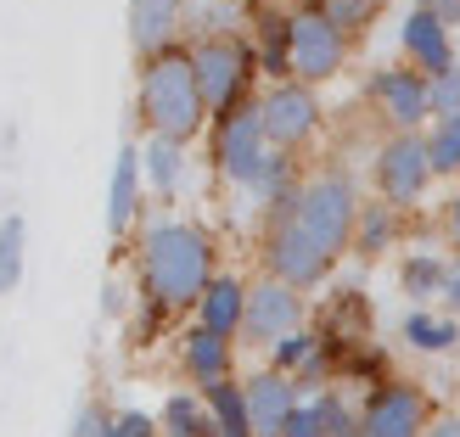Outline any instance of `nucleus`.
Wrapping results in <instances>:
<instances>
[{
  "label": "nucleus",
  "instance_id": "obj_3",
  "mask_svg": "<svg viewBox=\"0 0 460 437\" xmlns=\"http://www.w3.org/2000/svg\"><path fill=\"white\" fill-rule=\"evenodd\" d=\"M359 208H365V197L354 186V174L349 169H320V174H309L304 186H297L292 202H281V208H270V214H287L320 252L342 258V252L354 247Z\"/></svg>",
  "mask_w": 460,
  "mask_h": 437
},
{
  "label": "nucleus",
  "instance_id": "obj_9",
  "mask_svg": "<svg viewBox=\"0 0 460 437\" xmlns=\"http://www.w3.org/2000/svg\"><path fill=\"white\" fill-rule=\"evenodd\" d=\"M365 96H371L376 118L394 129V135H427V124H432V84L410 62L376 67V74L365 79Z\"/></svg>",
  "mask_w": 460,
  "mask_h": 437
},
{
  "label": "nucleus",
  "instance_id": "obj_21",
  "mask_svg": "<svg viewBox=\"0 0 460 437\" xmlns=\"http://www.w3.org/2000/svg\"><path fill=\"white\" fill-rule=\"evenodd\" d=\"M270 371H281V376H292L297 387H304V381H314L320 371H326V336H320V331H292V336H281V342H275V348H270Z\"/></svg>",
  "mask_w": 460,
  "mask_h": 437
},
{
  "label": "nucleus",
  "instance_id": "obj_15",
  "mask_svg": "<svg viewBox=\"0 0 460 437\" xmlns=\"http://www.w3.org/2000/svg\"><path fill=\"white\" fill-rule=\"evenodd\" d=\"M247 387V415H252V437H281V426H287V415L297 404H304V387H297L292 376H281V371H264L259 376H247L242 381Z\"/></svg>",
  "mask_w": 460,
  "mask_h": 437
},
{
  "label": "nucleus",
  "instance_id": "obj_22",
  "mask_svg": "<svg viewBox=\"0 0 460 437\" xmlns=\"http://www.w3.org/2000/svg\"><path fill=\"white\" fill-rule=\"evenodd\" d=\"M449 264H455V258H444V252H410V258L399 264V292H404L416 309H432V303L444 297Z\"/></svg>",
  "mask_w": 460,
  "mask_h": 437
},
{
  "label": "nucleus",
  "instance_id": "obj_23",
  "mask_svg": "<svg viewBox=\"0 0 460 437\" xmlns=\"http://www.w3.org/2000/svg\"><path fill=\"white\" fill-rule=\"evenodd\" d=\"M399 336L416 354H449V348H460V319L444 309H410L399 319Z\"/></svg>",
  "mask_w": 460,
  "mask_h": 437
},
{
  "label": "nucleus",
  "instance_id": "obj_11",
  "mask_svg": "<svg viewBox=\"0 0 460 437\" xmlns=\"http://www.w3.org/2000/svg\"><path fill=\"white\" fill-rule=\"evenodd\" d=\"M304 319H309V303H304V292L287 286V281H252L247 286V319H242V342L247 348H275L281 336L292 331H304Z\"/></svg>",
  "mask_w": 460,
  "mask_h": 437
},
{
  "label": "nucleus",
  "instance_id": "obj_41",
  "mask_svg": "<svg viewBox=\"0 0 460 437\" xmlns=\"http://www.w3.org/2000/svg\"><path fill=\"white\" fill-rule=\"evenodd\" d=\"M382 6H387V0H382Z\"/></svg>",
  "mask_w": 460,
  "mask_h": 437
},
{
  "label": "nucleus",
  "instance_id": "obj_39",
  "mask_svg": "<svg viewBox=\"0 0 460 437\" xmlns=\"http://www.w3.org/2000/svg\"><path fill=\"white\" fill-rule=\"evenodd\" d=\"M427 437H460V415H438L427 426Z\"/></svg>",
  "mask_w": 460,
  "mask_h": 437
},
{
  "label": "nucleus",
  "instance_id": "obj_35",
  "mask_svg": "<svg viewBox=\"0 0 460 437\" xmlns=\"http://www.w3.org/2000/svg\"><path fill=\"white\" fill-rule=\"evenodd\" d=\"M102 314L107 319H124L129 314V286L119 281V275H107V281H102Z\"/></svg>",
  "mask_w": 460,
  "mask_h": 437
},
{
  "label": "nucleus",
  "instance_id": "obj_27",
  "mask_svg": "<svg viewBox=\"0 0 460 437\" xmlns=\"http://www.w3.org/2000/svg\"><path fill=\"white\" fill-rule=\"evenodd\" d=\"M157 426H164V437H219L208 404H202V393H169Z\"/></svg>",
  "mask_w": 460,
  "mask_h": 437
},
{
  "label": "nucleus",
  "instance_id": "obj_28",
  "mask_svg": "<svg viewBox=\"0 0 460 437\" xmlns=\"http://www.w3.org/2000/svg\"><path fill=\"white\" fill-rule=\"evenodd\" d=\"M427 157H432V174H460V118L427 124Z\"/></svg>",
  "mask_w": 460,
  "mask_h": 437
},
{
  "label": "nucleus",
  "instance_id": "obj_6",
  "mask_svg": "<svg viewBox=\"0 0 460 437\" xmlns=\"http://www.w3.org/2000/svg\"><path fill=\"white\" fill-rule=\"evenodd\" d=\"M259 258H264V275H270V281H287V286H297V292H314V286L337 269L332 252H320L287 214H264Z\"/></svg>",
  "mask_w": 460,
  "mask_h": 437
},
{
  "label": "nucleus",
  "instance_id": "obj_18",
  "mask_svg": "<svg viewBox=\"0 0 460 437\" xmlns=\"http://www.w3.org/2000/svg\"><path fill=\"white\" fill-rule=\"evenodd\" d=\"M191 314H197L202 331L236 342V336H242V319H247V281H242V275H230V269H219L214 281H208V292L197 297Z\"/></svg>",
  "mask_w": 460,
  "mask_h": 437
},
{
  "label": "nucleus",
  "instance_id": "obj_17",
  "mask_svg": "<svg viewBox=\"0 0 460 437\" xmlns=\"http://www.w3.org/2000/svg\"><path fill=\"white\" fill-rule=\"evenodd\" d=\"M180 371H186V381L197 387V393H208V387L236 376V342L191 326L186 336H180Z\"/></svg>",
  "mask_w": 460,
  "mask_h": 437
},
{
  "label": "nucleus",
  "instance_id": "obj_20",
  "mask_svg": "<svg viewBox=\"0 0 460 437\" xmlns=\"http://www.w3.org/2000/svg\"><path fill=\"white\" fill-rule=\"evenodd\" d=\"M141 174H146V191L157 197H180V186H186V174H191V152L180 146V141H157V135H146L141 141Z\"/></svg>",
  "mask_w": 460,
  "mask_h": 437
},
{
  "label": "nucleus",
  "instance_id": "obj_16",
  "mask_svg": "<svg viewBox=\"0 0 460 437\" xmlns=\"http://www.w3.org/2000/svg\"><path fill=\"white\" fill-rule=\"evenodd\" d=\"M186 12H191V0H129V45H135V57H157V51H169V45L186 34Z\"/></svg>",
  "mask_w": 460,
  "mask_h": 437
},
{
  "label": "nucleus",
  "instance_id": "obj_31",
  "mask_svg": "<svg viewBox=\"0 0 460 437\" xmlns=\"http://www.w3.org/2000/svg\"><path fill=\"white\" fill-rule=\"evenodd\" d=\"M427 84H432V118H460V62Z\"/></svg>",
  "mask_w": 460,
  "mask_h": 437
},
{
  "label": "nucleus",
  "instance_id": "obj_13",
  "mask_svg": "<svg viewBox=\"0 0 460 437\" xmlns=\"http://www.w3.org/2000/svg\"><path fill=\"white\" fill-rule=\"evenodd\" d=\"M146 208V174H141V146L124 141L119 157H112V174H107V236L119 241L141 224Z\"/></svg>",
  "mask_w": 460,
  "mask_h": 437
},
{
  "label": "nucleus",
  "instance_id": "obj_34",
  "mask_svg": "<svg viewBox=\"0 0 460 437\" xmlns=\"http://www.w3.org/2000/svg\"><path fill=\"white\" fill-rule=\"evenodd\" d=\"M107 409L102 404H79L74 409V421H67V437H107Z\"/></svg>",
  "mask_w": 460,
  "mask_h": 437
},
{
  "label": "nucleus",
  "instance_id": "obj_7",
  "mask_svg": "<svg viewBox=\"0 0 460 437\" xmlns=\"http://www.w3.org/2000/svg\"><path fill=\"white\" fill-rule=\"evenodd\" d=\"M259 118H264V135H270V152L297 157L320 135V124H326V107H320L314 84L281 79V84H270L259 96Z\"/></svg>",
  "mask_w": 460,
  "mask_h": 437
},
{
  "label": "nucleus",
  "instance_id": "obj_25",
  "mask_svg": "<svg viewBox=\"0 0 460 437\" xmlns=\"http://www.w3.org/2000/svg\"><path fill=\"white\" fill-rule=\"evenodd\" d=\"M202 404H208V415H214V432L219 437H252V415H247V387L230 376L219 387H208L202 393Z\"/></svg>",
  "mask_w": 460,
  "mask_h": 437
},
{
  "label": "nucleus",
  "instance_id": "obj_14",
  "mask_svg": "<svg viewBox=\"0 0 460 437\" xmlns=\"http://www.w3.org/2000/svg\"><path fill=\"white\" fill-rule=\"evenodd\" d=\"M399 51H404V62L416 67V74L438 79V74H449V67H455V29H444L432 12L410 6L404 22H399Z\"/></svg>",
  "mask_w": 460,
  "mask_h": 437
},
{
  "label": "nucleus",
  "instance_id": "obj_4",
  "mask_svg": "<svg viewBox=\"0 0 460 437\" xmlns=\"http://www.w3.org/2000/svg\"><path fill=\"white\" fill-rule=\"evenodd\" d=\"M191 67L208 101V118H230L236 107L252 101V79H259V51L247 34H219V39H191Z\"/></svg>",
  "mask_w": 460,
  "mask_h": 437
},
{
  "label": "nucleus",
  "instance_id": "obj_29",
  "mask_svg": "<svg viewBox=\"0 0 460 437\" xmlns=\"http://www.w3.org/2000/svg\"><path fill=\"white\" fill-rule=\"evenodd\" d=\"M320 404V426H326V437H359V404L349 398V393H320L314 398Z\"/></svg>",
  "mask_w": 460,
  "mask_h": 437
},
{
  "label": "nucleus",
  "instance_id": "obj_26",
  "mask_svg": "<svg viewBox=\"0 0 460 437\" xmlns=\"http://www.w3.org/2000/svg\"><path fill=\"white\" fill-rule=\"evenodd\" d=\"M29 269V219L22 214H0V297H12Z\"/></svg>",
  "mask_w": 460,
  "mask_h": 437
},
{
  "label": "nucleus",
  "instance_id": "obj_8",
  "mask_svg": "<svg viewBox=\"0 0 460 437\" xmlns=\"http://www.w3.org/2000/svg\"><path fill=\"white\" fill-rule=\"evenodd\" d=\"M371 179H376V197L387 208H416V202L432 191V157H427V135H387L371 157Z\"/></svg>",
  "mask_w": 460,
  "mask_h": 437
},
{
  "label": "nucleus",
  "instance_id": "obj_2",
  "mask_svg": "<svg viewBox=\"0 0 460 437\" xmlns=\"http://www.w3.org/2000/svg\"><path fill=\"white\" fill-rule=\"evenodd\" d=\"M135 118L157 141H180L191 146L202 129H208V101H202L197 67H191V45H169L141 62V79H135Z\"/></svg>",
  "mask_w": 460,
  "mask_h": 437
},
{
  "label": "nucleus",
  "instance_id": "obj_38",
  "mask_svg": "<svg viewBox=\"0 0 460 437\" xmlns=\"http://www.w3.org/2000/svg\"><path fill=\"white\" fill-rule=\"evenodd\" d=\"M444 236H449V247L460 252V191L444 202Z\"/></svg>",
  "mask_w": 460,
  "mask_h": 437
},
{
  "label": "nucleus",
  "instance_id": "obj_33",
  "mask_svg": "<svg viewBox=\"0 0 460 437\" xmlns=\"http://www.w3.org/2000/svg\"><path fill=\"white\" fill-rule=\"evenodd\" d=\"M281 437H326V426H320V404L314 398H304L287 415V426H281Z\"/></svg>",
  "mask_w": 460,
  "mask_h": 437
},
{
  "label": "nucleus",
  "instance_id": "obj_40",
  "mask_svg": "<svg viewBox=\"0 0 460 437\" xmlns=\"http://www.w3.org/2000/svg\"><path fill=\"white\" fill-rule=\"evenodd\" d=\"M236 6H247V12H259V6H270V0H236Z\"/></svg>",
  "mask_w": 460,
  "mask_h": 437
},
{
  "label": "nucleus",
  "instance_id": "obj_1",
  "mask_svg": "<svg viewBox=\"0 0 460 437\" xmlns=\"http://www.w3.org/2000/svg\"><path fill=\"white\" fill-rule=\"evenodd\" d=\"M219 275V247L197 219L180 214H152L135 241V281L152 314H180L197 309V297L208 292Z\"/></svg>",
  "mask_w": 460,
  "mask_h": 437
},
{
  "label": "nucleus",
  "instance_id": "obj_36",
  "mask_svg": "<svg viewBox=\"0 0 460 437\" xmlns=\"http://www.w3.org/2000/svg\"><path fill=\"white\" fill-rule=\"evenodd\" d=\"M416 6L432 12V17L444 22V29H460V0H416Z\"/></svg>",
  "mask_w": 460,
  "mask_h": 437
},
{
  "label": "nucleus",
  "instance_id": "obj_32",
  "mask_svg": "<svg viewBox=\"0 0 460 437\" xmlns=\"http://www.w3.org/2000/svg\"><path fill=\"white\" fill-rule=\"evenodd\" d=\"M107 437H164V426H157V415H146V409H119V415L107 421Z\"/></svg>",
  "mask_w": 460,
  "mask_h": 437
},
{
  "label": "nucleus",
  "instance_id": "obj_24",
  "mask_svg": "<svg viewBox=\"0 0 460 437\" xmlns=\"http://www.w3.org/2000/svg\"><path fill=\"white\" fill-rule=\"evenodd\" d=\"M399 230H404L399 208H387V202L376 197V202H365V208H359L354 247H349V252H359V258H382V252H394V247H399Z\"/></svg>",
  "mask_w": 460,
  "mask_h": 437
},
{
  "label": "nucleus",
  "instance_id": "obj_37",
  "mask_svg": "<svg viewBox=\"0 0 460 437\" xmlns=\"http://www.w3.org/2000/svg\"><path fill=\"white\" fill-rule=\"evenodd\" d=\"M438 309H444V314H455V319H460V258H455V264H449V281H444V297H438Z\"/></svg>",
  "mask_w": 460,
  "mask_h": 437
},
{
  "label": "nucleus",
  "instance_id": "obj_10",
  "mask_svg": "<svg viewBox=\"0 0 460 437\" xmlns=\"http://www.w3.org/2000/svg\"><path fill=\"white\" fill-rule=\"evenodd\" d=\"M264 163H270V135H264V118H259V96H252L247 107L230 112V118H214V169L236 191H247Z\"/></svg>",
  "mask_w": 460,
  "mask_h": 437
},
{
  "label": "nucleus",
  "instance_id": "obj_30",
  "mask_svg": "<svg viewBox=\"0 0 460 437\" xmlns=\"http://www.w3.org/2000/svg\"><path fill=\"white\" fill-rule=\"evenodd\" d=\"M314 6L320 12H326L332 22H337V29L342 34H365V29H371V22H376V12H382V0H314Z\"/></svg>",
  "mask_w": 460,
  "mask_h": 437
},
{
  "label": "nucleus",
  "instance_id": "obj_5",
  "mask_svg": "<svg viewBox=\"0 0 460 437\" xmlns=\"http://www.w3.org/2000/svg\"><path fill=\"white\" fill-rule=\"evenodd\" d=\"M354 39L337 29V22L320 6H292V79L297 84H332L342 67H349Z\"/></svg>",
  "mask_w": 460,
  "mask_h": 437
},
{
  "label": "nucleus",
  "instance_id": "obj_19",
  "mask_svg": "<svg viewBox=\"0 0 460 437\" xmlns=\"http://www.w3.org/2000/svg\"><path fill=\"white\" fill-rule=\"evenodd\" d=\"M252 51H259V74H270V84L292 79V12L281 6H259L252 12Z\"/></svg>",
  "mask_w": 460,
  "mask_h": 437
},
{
  "label": "nucleus",
  "instance_id": "obj_12",
  "mask_svg": "<svg viewBox=\"0 0 460 437\" xmlns=\"http://www.w3.org/2000/svg\"><path fill=\"white\" fill-rule=\"evenodd\" d=\"M432 409L427 393L410 381H387L359 404V437H427Z\"/></svg>",
  "mask_w": 460,
  "mask_h": 437
}]
</instances>
